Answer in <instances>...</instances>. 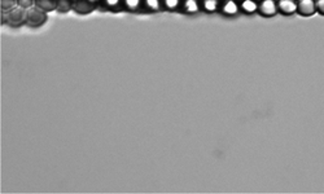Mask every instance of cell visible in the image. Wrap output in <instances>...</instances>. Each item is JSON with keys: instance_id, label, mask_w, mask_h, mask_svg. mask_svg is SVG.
Listing matches in <instances>:
<instances>
[{"instance_id": "12", "label": "cell", "mask_w": 324, "mask_h": 194, "mask_svg": "<svg viewBox=\"0 0 324 194\" xmlns=\"http://www.w3.org/2000/svg\"><path fill=\"white\" fill-rule=\"evenodd\" d=\"M240 9L244 14L252 16L258 13V3L256 0H244L243 3H240Z\"/></svg>"}, {"instance_id": "16", "label": "cell", "mask_w": 324, "mask_h": 194, "mask_svg": "<svg viewBox=\"0 0 324 194\" xmlns=\"http://www.w3.org/2000/svg\"><path fill=\"white\" fill-rule=\"evenodd\" d=\"M56 10H58L60 13H66L69 10H73V3L70 0H57V8Z\"/></svg>"}, {"instance_id": "10", "label": "cell", "mask_w": 324, "mask_h": 194, "mask_svg": "<svg viewBox=\"0 0 324 194\" xmlns=\"http://www.w3.org/2000/svg\"><path fill=\"white\" fill-rule=\"evenodd\" d=\"M143 10L148 13H159L163 10L162 0H143Z\"/></svg>"}, {"instance_id": "5", "label": "cell", "mask_w": 324, "mask_h": 194, "mask_svg": "<svg viewBox=\"0 0 324 194\" xmlns=\"http://www.w3.org/2000/svg\"><path fill=\"white\" fill-rule=\"evenodd\" d=\"M297 13L301 17H311L317 13L315 0H297Z\"/></svg>"}, {"instance_id": "19", "label": "cell", "mask_w": 324, "mask_h": 194, "mask_svg": "<svg viewBox=\"0 0 324 194\" xmlns=\"http://www.w3.org/2000/svg\"><path fill=\"white\" fill-rule=\"evenodd\" d=\"M315 4H317V13L324 16V0H315Z\"/></svg>"}, {"instance_id": "24", "label": "cell", "mask_w": 324, "mask_h": 194, "mask_svg": "<svg viewBox=\"0 0 324 194\" xmlns=\"http://www.w3.org/2000/svg\"><path fill=\"white\" fill-rule=\"evenodd\" d=\"M218 1H220V3H222V1H224V0H218Z\"/></svg>"}, {"instance_id": "22", "label": "cell", "mask_w": 324, "mask_h": 194, "mask_svg": "<svg viewBox=\"0 0 324 194\" xmlns=\"http://www.w3.org/2000/svg\"><path fill=\"white\" fill-rule=\"evenodd\" d=\"M70 1H71V3H73V4H74V3H77L78 0H70Z\"/></svg>"}, {"instance_id": "3", "label": "cell", "mask_w": 324, "mask_h": 194, "mask_svg": "<svg viewBox=\"0 0 324 194\" xmlns=\"http://www.w3.org/2000/svg\"><path fill=\"white\" fill-rule=\"evenodd\" d=\"M279 13L278 1L275 0H262L258 3V14L265 17V18H271L275 17Z\"/></svg>"}, {"instance_id": "14", "label": "cell", "mask_w": 324, "mask_h": 194, "mask_svg": "<svg viewBox=\"0 0 324 194\" xmlns=\"http://www.w3.org/2000/svg\"><path fill=\"white\" fill-rule=\"evenodd\" d=\"M34 6H36L38 9L43 10V12L48 13L52 10H56L57 8V0H35Z\"/></svg>"}, {"instance_id": "23", "label": "cell", "mask_w": 324, "mask_h": 194, "mask_svg": "<svg viewBox=\"0 0 324 194\" xmlns=\"http://www.w3.org/2000/svg\"><path fill=\"white\" fill-rule=\"evenodd\" d=\"M257 3H261V1H262V0H256Z\"/></svg>"}, {"instance_id": "15", "label": "cell", "mask_w": 324, "mask_h": 194, "mask_svg": "<svg viewBox=\"0 0 324 194\" xmlns=\"http://www.w3.org/2000/svg\"><path fill=\"white\" fill-rule=\"evenodd\" d=\"M181 3L183 0H162L163 10H167V12H180Z\"/></svg>"}, {"instance_id": "8", "label": "cell", "mask_w": 324, "mask_h": 194, "mask_svg": "<svg viewBox=\"0 0 324 194\" xmlns=\"http://www.w3.org/2000/svg\"><path fill=\"white\" fill-rule=\"evenodd\" d=\"M97 9V5L90 3L88 0H78L77 3L73 4V10L78 14H90Z\"/></svg>"}, {"instance_id": "21", "label": "cell", "mask_w": 324, "mask_h": 194, "mask_svg": "<svg viewBox=\"0 0 324 194\" xmlns=\"http://www.w3.org/2000/svg\"><path fill=\"white\" fill-rule=\"evenodd\" d=\"M235 1H237V3H243L244 0H235Z\"/></svg>"}, {"instance_id": "13", "label": "cell", "mask_w": 324, "mask_h": 194, "mask_svg": "<svg viewBox=\"0 0 324 194\" xmlns=\"http://www.w3.org/2000/svg\"><path fill=\"white\" fill-rule=\"evenodd\" d=\"M220 1L218 0H202L201 1V10L207 14H213V13L219 12Z\"/></svg>"}, {"instance_id": "4", "label": "cell", "mask_w": 324, "mask_h": 194, "mask_svg": "<svg viewBox=\"0 0 324 194\" xmlns=\"http://www.w3.org/2000/svg\"><path fill=\"white\" fill-rule=\"evenodd\" d=\"M219 13L226 17H236L241 13L240 9V3L235 1V0H224L220 3Z\"/></svg>"}, {"instance_id": "25", "label": "cell", "mask_w": 324, "mask_h": 194, "mask_svg": "<svg viewBox=\"0 0 324 194\" xmlns=\"http://www.w3.org/2000/svg\"><path fill=\"white\" fill-rule=\"evenodd\" d=\"M198 1H200V3H201V1H202V0H198Z\"/></svg>"}, {"instance_id": "26", "label": "cell", "mask_w": 324, "mask_h": 194, "mask_svg": "<svg viewBox=\"0 0 324 194\" xmlns=\"http://www.w3.org/2000/svg\"><path fill=\"white\" fill-rule=\"evenodd\" d=\"M275 1H279V0H275Z\"/></svg>"}, {"instance_id": "9", "label": "cell", "mask_w": 324, "mask_h": 194, "mask_svg": "<svg viewBox=\"0 0 324 194\" xmlns=\"http://www.w3.org/2000/svg\"><path fill=\"white\" fill-rule=\"evenodd\" d=\"M97 9H101V12H121L123 10L122 0H101Z\"/></svg>"}, {"instance_id": "6", "label": "cell", "mask_w": 324, "mask_h": 194, "mask_svg": "<svg viewBox=\"0 0 324 194\" xmlns=\"http://www.w3.org/2000/svg\"><path fill=\"white\" fill-rule=\"evenodd\" d=\"M278 10L283 16H292L297 13V0H279Z\"/></svg>"}, {"instance_id": "2", "label": "cell", "mask_w": 324, "mask_h": 194, "mask_svg": "<svg viewBox=\"0 0 324 194\" xmlns=\"http://www.w3.org/2000/svg\"><path fill=\"white\" fill-rule=\"evenodd\" d=\"M47 21V13L43 10L38 9L36 6L30 8L26 12V25H29L30 27H39V26L44 25Z\"/></svg>"}, {"instance_id": "11", "label": "cell", "mask_w": 324, "mask_h": 194, "mask_svg": "<svg viewBox=\"0 0 324 194\" xmlns=\"http://www.w3.org/2000/svg\"><path fill=\"white\" fill-rule=\"evenodd\" d=\"M122 8L130 13L142 12L143 0H122Z\"/></svg>"}, {"instance_id": "20", "label": "cell", "mask_w": 324, "mask_h": 194, "mask_svg": "<svg viewBox=\"0 0 324 194\" xmlns=\"http://www.w3.org/2000/svg\"><path fill=\"white\" fill-rule=\"evenodd\" d=\"M88 1L92 4H95V5H99V4L101 3V0H88Z\"/></svg>"}, {"instance_id": "1", "label": "cell", "mask_w": 324, "mask_h": 194, "mask_svg": "<svg viewBox=\"0 0 324 194\" xmlns=\"http://www.w3.org/2000/svg\"><path fill=\"white\" fill-rule=\"evenodd\" d=\"M1 22L8 23V25L13 26V27L21 26L22 23L26 22V12H25V9L19 8V6H16L14 9L4 13V18L1 17Z\"/></svg>"}, {"instance_id": "7", "label": "cell", "mask_w": 324, "mask_h": 194, "mask_svg": "<svg viewBox=\"0 0 324 194\" xmlns=\"http://www.w3.org/2000/svg\"><path fill=\"white\" fill-rule=\"evenodd\" d=\"M201 10V3L198 0H183L181 3L180 12L187 16H193L197 14Z\"/></svg>"}, {"instance_id": "18", "label": "cell", "mask_w": 324, "mask_h": 194, "mask_svg": "<svg viewBox=\"0 0 324 194\" xmlns=\"http://www.w3.org/2000/svg\"><path fill=\"white\" fill-rule=\"evenodd\" d=\"M35 4V0H17V5L22 9H30Z\"/></svg>"}, {"instance_id": "17", "label": "cell", "mask_w": 324, "mask_h": 194, "mask_svg": "<svg viewBox=\"0 0 324 194\" xmlns=\"http://www.w3.org/2000/svg\"><path fill=\"white\" fill-rule=\"evenodd\" d=\"M17 5V0H1V10L3 13L9 12V10L14 9Z\"/></svg>"}]
</instances>
